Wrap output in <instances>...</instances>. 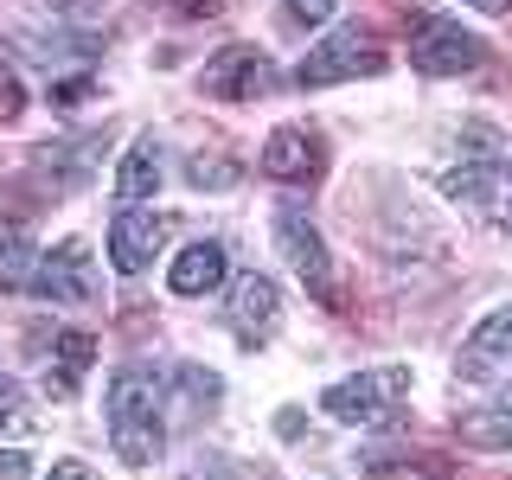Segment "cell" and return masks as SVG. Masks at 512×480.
<instances>
[{
    "label": "cell",
    "instance_id": "cell-11",
    "mask_svg": "<svg viewBox=\"0 0 512 480\" xmlns=\"http://www.w3.org/2000/svg\"><path fill=\"white\" fill-rule=\"evenodd\" d=\"M32 295H45V301H96V256L77 244H58V250H45L39 256V276H32Z\"/></svg>",
    "mask_w": 512,
    "mask_h": 480
},
{
    "label": "cell",
    "instance_id": "cell-16",
    "mask_svg": "<svg viewBox=\"0 0 512 480\" xmlns=\"http://www.w3.org/2000/svg\"><path fill=\"white\" fill-rule=\"evenodd\" d=\"M154 186H160V148H154V135H141L135 148L122 154V173H116V199H122V205H135V199H148Z\"/></svg>",
    "mask_w": 512,
    "mask_h": 480
},
{
    "label": "cell",
    "instance_id": "cell-25",
    "mask_svg": "<svg viewBox=\"0 0 512 480\" xmlns=\"http://www.w3.org/2000/svg\"><path fill=\"white\" fill-rule=\"evenodd\" d=\"M52 480H103V474H96L90 461H58V468H52Z\"/></svg>",
    "mask_w": 512,
    "mask_h": 480
},
{
    "label": "cell",
    "instance_id": "cell-24",
    "mask_svg": "<svg viewBox=\"0 0 512 480\" xmlns=\"http://www.w3.org/2000/svg\"><path fill=\"white\" fill-rule=\"evenodd\" d=\"M288 13H295V20H327L333 0H288Z\"/></svg>",
    "mask_w": 512,
    "mask_h": 480
},
{
    "label": "cell",
    "instance_id": "cell-20",
    "mask_svg": "<svg viewBox=\"0 0 512 480\" xmlns=\"http://www.w3.org/2000/svg\"><path fill=\"white\" fill-rule=\"evenodd\" d=\"M20 109H26V84H20V71L0 58V122H13Z\"/></svg>",
    "mask_w": 512,
    "mask_h": 480
},
{
    "label": "cell",
    "instance_id": "cell-17",
    "mask_svg": "<svg viewBox=\"0 0 512 480\" xmlns=\"http://www.w3.org/2000/svg\"><path fill=\"white\" fill-rule=\"evenodd\" d=\"M455 436L468 442V448H512V404H493V410H468V416H455Z\"/></svg>",
    "mask_w": 512,
    "mask_h": 480
},
{
    "label": "cell",
    "instance_id": "cell-1",
    "mask_svg": "<svg viewBox=\"0 0 512 480\" xmlns=\"http://www.w3.org/2000/svg\"><path fill=\"white\" fill-rule=\"evenodd\" d=\"M109 448H116V461L128 468H154L160 448H167V423H160V384L141 372V365H122L116 378H109Z\"/></svg>",
    "mask_w": 512,
    "mask_h": 480
},
{
    "label": "cell",
    "instance_id": "cell-6",
    "mask_svg": "<svg viewBox=\"0 0 512 480\" xmlns=\"http://www.w3.org/2000/svg\"><path fill=\"white\" fill-rule=\"evenodd\" d=\"M455 378L461 384H480V391H506V384H512V301H506V308H493L468 340H461Z\"/></svg>",
    "mask_w": 512,
    "mask_h": 480
},
{
    "label": "cell",
    "instance_id": "cell-22",
    "mask_svg": "<svg viewBox=\"0 0 512 480\" xmlns=\"http://www.w3.org/2000/svg\"><path fill=\"white\" fill-rule=\"evenodd\" d=\"M173 13H180V20H212V13L224 7V0H167Z\"/></svg>",
    "mask_w": 512,
    "mask_h": 480
},
{
    "label": "cell",
    "instance_id": "cell-21",
    "mask_svg": "<svg viewBox=\"0 0 512 480\" xmlns=\"http://www.w3.org/2000/svg\"><path fill=\"white\" fill-rule=\"evenodd\" d=\"M180 391L192 397V404H212V397H218V378L199 372V365H186V372H180Z\"/></svg>",
    "mask_w": 512,
    "mask_h": 480
},
{
    "label": "cell",
    "instance_id": "cell-2",
    "mask_svg": "<svg viewBox=\"0 0 512 480\" xmlns=\"http://www.w3.org/2000/svg\"><path fill=\"white\" fill-rule=\"evenodd\" d=\"M404 397H410V365H372V372H352V378L333 384V391L320 397V410H327L333 423L378 429L404 410Z\"/></svg>",
    "mask_w": 512,
    "mask_h": 480
},
{
    "label": "cell",
    "instance_id": "cell-5",
    "mask_svg": "<svg viewBox=\"0 0 512 480\" xmlns=\"http://www.w3.org/2000/svg\"><path fill=\"white\" fill-rule=\"evenodd\" d=\"M480 58H487V45H480L468 26L442 20V13H416V20H410V64H416V71L461 77V71H474Z\"/></svg>",
    "mask_w": 512,
    "mask_h": 480
},
{
    "label": "cell",
    "instance_id": "cell-23",
    "mask_svg": "<svg viewBox=\"0 0 512 480\" xmlns=\"http://www.w3.org/2000/svg\"><path fill=\"white\" fill-rule=\"evenodd\" d=\"M26 474H32V461L20 448H0V480H26Z\"/></svg>",
    "mask_w": 512,
    "mask_h": 480
},
{
    "label": "cell",
    "instance_id": "cell-13",
    "mask_svg": "<svg viewBox=\"0 0 512 480\" xmlns=\"http://www.w3.org/2000/svg\"><path fill=\"white\" fill-rule=\"evenodd\" d=\"M224 276H231V250L224 244H192V250L173 256V269H167L173 295H212Z\"/></svg>",
    "mask_w": 512,
    "mask_h": 480
},
{
    "label": "cell",
    "instance_id": "cell-4",
    "mask_svg": "<svg viewBox=\"0 0 512 480\" xmlns=\"http://www.w3.org/2000/svg\"><path fill=\"white\" fill-rule=\"evenodd\" d=\"M276 250L288 256V269L308 282V295L320 301V308H346L340 276H333V256H327V237L308 224L301 205H282V212H276Z\"/></svg>",
    "mask_w": 512,
    "mask_h": 480
},
{
    "label": "cell",
    "instance_id": "cell-27",
    "mask_svg": "<svg viewBox=\"0 0 512 480\" xmlns=\"http://www.w3.org/2000/svg\"><path fill=\"white\" fill-rule=\"evenodd\" d=\"M52 7H64V13H71V7H84V0H52Z\"/></svg>",
    "mask_w": 512,
    "mask_h": 480
},
{
    "label": "cell",
    "instance_id": "cell-9",
    "mask_svg": "<svg viewBox=\"0 0 512 480\" xmlns=\"http://www.w3.org/2000/svg\"><path fill=\"white\" fill-rule=\"evenodd\" d=\"M205 96H218V103H250V96L276 90V71H269V58L256 52V45H224V52L199 71Z\"/></svg>",
    "mask_w": 512,
    "mask_h": 480
},
{
    "label": "cell",
    "instance_id": "cell-8",
    "mask_svg": "<svg viewBox=\"0 0 512 480\" xmlns=\"http://www.w3.org/2000/svg\"><path fill=\"white\" fill-rule=\"evenodd\" d=\"M256 167H263L269 180H282V186H314L320 173H327V148H320V135H314V128H301V122H282L276 135L263 141Z\"/></svg>",
    "mask_w": 512,
    "mask_h": 480
},
{
    "label": "cell",
    "instance_id": "cell-12",
    "mask_svg": "<svg viewBox=\"0 0 512 480\" xmlns=\"http://www.w3.org/2000/svg\"><path fill=\"white\" fill-rule=\"evenodd\" d=\"M282 320V288L269 276H237L231 282V333L237 346H263Z\"/></svg>",
    "mask_w": 512,
    "mask_h": 480
},
{
    "label": "cell",
    "instance_id": "cell-19",
    "mask_svg": "<svg viewBox=\"0 0 512 480\" xmlns=\"http://www.w3.org/2000/svg\"><path fill=\"white\" fill-rule=\"evenodd\" d=\"M0 429H13V436H32V429H39V416H32L20 378H7V372H0Z\"/></svg>",
    "mask_w": 512,
    "mask_h": 480
},
{
    "label": "cell",
    "instance_id": "cell-10",
    "mask_svg": "<svg viewBox=\"0 0 512 480\" xmlns=\"http://www.w3.org/2000/svg\"><path fill=\"white\" fill-rule=\"evenodd\" d=\"M448 199L474 205V212H487L500 231H512V167L506 160H474V167H455L442 180Z\"/></svg>",
    "mask_w": 512,
    "mask_h": 480
},
{
    "label": "cell",
    "instance_id": "cell-18",
    "mask_svg": "<svg viewBox=\"0 0 512 480\" xmlns=\"http://www.w3.org/2000/svg\"><path fill=\"white\" fill-rule=\"evenodd\" d=\"M186 180L199 186V192H224V186L244 180V167H237V160H224V154H192L186 160Z\"/></svg>",
    "mask_w": 512,
    "mask_h": 480
},
{
    "label": "cell",
    "instance_id": "cell-14",
    "mask_svg": "<svg viewBox=\"0 0 512 480\" xmlns=\"http://www.w3.org/2000/svg\"><path fill=\"white\" fill-rule=\"evenodd\" d=\"M39 244H32L26 224H0V288H20V295H32V276H39Z\"/></svg>",
    "mask_w": 512,
    "mask_h": 480
},
{
    "label": "cell",
    "instance_id": "cell-26",
    "mask_svg": "<svg viewBox=\"0 0 512 480\" xmlns=\"http://www.w3.org/2000/svg\"><path fill=\"white\" fill-rule=\"evenodd\" d=\"M468 7H480V13H512V0H468Z\"/></svg>",
    "mask_w": 512,
    "mask_h": 480
},
{
    "label": "cell",
    "instance_id": "cell-7",
    "mask_svg": "<svg viewBox=\"0 0 512 480\" xmlns=\"http://www.w3.org/2000/svg\"><path fill=\"white\" fill-rule=\"evenodd\" d=\"M167 237H173V218H167V212L122 205V212L109 218V263H116L122 276H141V269H148L154 256L167 250Z\"/></svg>",
    "mask_w": 512,
    "mask_h": 480
},
{
    "label": "cell",
    "instance_id": "cell-3",
    "mask_svg": "<svg viewBox=\"0 0 512 480\" xmlns=\"http://www.w3.org/2000/svg\"><path fill=\"white\" fill-rule=\"evenodd\" d=\"M384 71V39L372 26H340L301 58L295 84L301 90H327V84H352V77H378Z\"/></svg>",
    "mask_w": 512,
    "mask_h": 480
},
{
    "label": "cell",
    "instance_id": "cell-15",
    "mask_svg": "<svg viewBox=\"0 0 512 480\" xmlns=\"http://www.w3.org/2000/svg\"><path fill=\"white\" fill-rule=\"evenodd\" d=\"M90 359H96V340H90V333H58V340H52V372H45V391H52V397H71L77 384H84Z\"/></svg>",
    "mask_w": 512,
    "mask_h": 480
}]
</instances>
